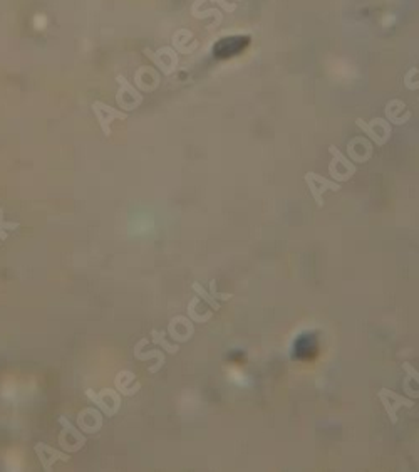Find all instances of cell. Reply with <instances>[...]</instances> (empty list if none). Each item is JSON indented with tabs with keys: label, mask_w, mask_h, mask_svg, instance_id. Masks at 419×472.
<instances>
[{
	"label": "cell",
	"mask_w": 419,
	"mask_h": 472,
	"mask_svg": "<svg viewBox=\"0 0 419 472\" xmlns=\"http://www.w3.org/2000/svg\"><path fill=\"white\" fill-rule=\"evenodd\" d=\"M402 368H404V371L407 373V376H409V378H414V380L419 383V371H416L409 363H402Z\"/></svg>",
	"instance_id": "17"
},
{
	"label": "cell",
	"mask_w": 419,
	"mask_h": 472,
	"mask_svg": "<svg viewBox=\"0 0 419 472\" xmlns=\"http://www.w3.org/2000/svg\"><path fill=\"white\" fill-rule=\"evenodd\" d=\"M305 182H307V185H308V190H310V194H312V197H313V200L317 202V205L319 207H324V199H322V194H321V190L317 188L316 186V182L310 178V177H307L305 175Z\"/></svg>",
	"instance_id": "14"
},
{
	"label": "cell",
	"mask_w": 419,
	"mask_h": 472,
	"mask_svg": "<svg viewBox=\"0 0 419 472\" xmlns=\"http://www.w3.org/2000/svg\"><path fill=\"white\" fill-rule=\"evenodd\" d=\"M356 124L359 126V128H361V130L364 131V133H366V135H367L369 138H371L372 141H376V145H377V146H382V145L386 143V140H384V138H381V136L377 135V131H374V130H372V126L369 124V123L362 121V119L359 118V119H356Z\"/></svg>",
	"instance_id": "12"
},
{
	"label": "cell",
	"mask_w": 419,
	"mask_h": 472,
	"mask_svg": "<svg viewBox=\"0 0 419 472\" xmlns=\"http://www.w3.org/2000/svg\"><path fill=\"white\" fill-rule=\"evenodd\" d=\"M217 2H218L220 5H223V9H225V10H230V12H233V10H235V5H228V4H225L223 0H217Z\"/></svg>",
	"instance_id": "18"
},
{
	"label": "cell",
	"mask_w": 419,
	"mask_h": 472,
	"mask_svg": "<svg viewBox=\"0 0 419 472\" xmlns=\"http://www.w3.org/2000/svg\"><path fill=\"white\" fill-rule=\"evenodd\" d=\"M77 427L81 429V432L86 433H96L101 430L102 427V417L101 412L97 408H84L77 417Z\"/></svg>",
	"instance_id": "6"
},
{
	"label": "cell",
	"mask_w": 419,
	"mask_h": 472,
	"mask_svg": "<svg viewBox=\"0 0 419 472\" xmlns=\"http://www.w3.org/2000/svg\"><path fill=\"white\" fill-rule=\"evenodd\" d=\"M34 451H36V454H37L39 460H41L42 469L46 470V472L52 470L54 464H56L57 460H62V462H69V459H71L69 454L60 452V451H57V449L47 446V444H44V442L36 444Z\"/></svg>",
	"instance_id": "5"
},
{
	"label": "cell",
	"mask_w": 419,
	"mask_h": 472,
	"mask_svg": "<svg viewBox=\"0 0 419 472\" xmlns=\"http://www.w3.org/2000/svg\"><path fill=\"white\" fill-rule=\"evenodd\" d=\"M134 356H136L137 360H141V361H146V360H151V358H158V363L154 365V366H151L150 373H156L164 365V355L161 353V350H153V351H148V353H141V351H137V353H134Z\"/></svg>",
	"instance_id": "8"
},
{
	"label": "cell",
	"mask_w": 419,
	"mask_h": 472,
	"mask_svg": "<svg viewBox=\"0 0 419 472\" xmlns=\"http://www.w3.org/2000/svg\"><path fill=\"white\" fill-rule=\"evenodd\" d=\"M151 339H153V343H156V344H159L164 351H168V353H178V344H171V343H168L166 341V334H164L163 331H158V329H153L151 331Z\"/></svg>",
	"instance_id": "9"
},
{
	"label": "cell",
	"mask_w": 419,
	"mask_h": 472,
	"mask_svg": "<svg viewBox=\"0 0 419 472\" xmlns=\"http://www.w3.org/2000/svg\"><path fill=\"white\" fill-rule=\"evenodd\" d=\"M134 380V373L131 371H121L118 376H116V388H118V392L121 395H126V397H131V395H134L137 390H139V385H136L134 388L133 387H128L129 382Z\"/></svg>",
	"instance_id": "7"
},
{
	"label": "cell",
	"mask_w": 419,
	"mask_h": 472,
	"mask_svg": "<svg viewBox=\"0 0 419 472\" xmlns=\"http://www.w3.org/2000/svg\"><path fill=\"white\" fill-rule=\"evenodd\" d=\"M0 229H4V230H15V229H19L17 222H7V221H5L2 208H0Z\"/></svg>",
	"instance_id": "15"
},
{
	"label": "cell",
	"mask_w": 419,
	"mask_h": 472,
	"mask_svg": "<svg viewBox=\"0 0 419 472\" xmlns=\"http://www.w3.org/2000/svg\"><path fill=\"white\" fill-rule=\"evenodd\" d=\"M86 397L91 400V402L96 403V407L106 414L108 417H114L121 408V397L116 390H111V388H104L99 393H94L92 390H86Z\"/></svg>",
	"instance_id": "2"
},
{
	"label": "cell",
	"mask_w": 419,
	"mask_h": 472,
	"mask_svg": "<svg viewBox=\"0 0 419 472\" xmlns=\"http://www.w3.org/2000/svg\"><path fill=\"white\" fill-rule=\"evenodd\" d=\"M62 430L59 433V446L67 452H77L86 446V437L79 427H74L65 417H59Z\"/></svg>",
	"instance_id": "1"
},
{
	"label": "cell",
	"mask_w": 419,
	"mask_h": 472,
	"mask_svg": "<svg viewBox=\"0 0 419 472\" xmlns=\"http://www.w3.org/2000/svg\"><path fill=\"white\" fill-rule=\"evenodd\" d=\"M193 291H196V293L201 296V299H205L206 303H208L209 306H212V308H213L215 311H218V309H220V304H218V301L215 299L212 294H208L206 291L203 289V286H201L200 282H195V284H193Z\"/></svg>",
	"instance_id": "13"
},
{
	"label": "cell",
	"mask_w": 419,
	"mask_h": 472,
	"mask_svg": "<svg viewBox=\"0 0 419 472\" xmlns=\"http://www.w3.org/2000/svg\"><path fill=\"white\" fill-rule=\"evenodd\" d=\"M209 291H212V296L215 299H222V301H228L231 296L230 294H222V293H218L217 291V281H212L209 282Z\"/></svg>",
	"instance_id": "16"
},
{
	"label": "cell",
	"mask_w": 419,
	"mask_h": 472,
	"mask_svg": "<svg viewBox=\"0 0 419 472\" xmlns=\"http://www.w3.org/2000/svg\"><path fill=\"white\" fill-rule=\"evenodd\" d=\"M307 177H310V178L313 180V182L321 185V188H319V190H321V194H324L325 190H334V192L340 190V185H339V183L330 182V180L324 178L322 175H319V173H316V172H308V173H307Z\"/></svg>",
	"instance_id": "10"
},
{
	"label": "cell",
	"mask_w": 419,
	"mask_h": 472,
	"mask_svg": "<svg viewBox=\"0 0 419 472\" xmlns=\"http://www.w3.org/2000/svg\"><path fill=\"white\" fill-rule=\"evenodd\" d=\"M92 111H94L97 123H99V126H101L102 133L106 136L111 135V123L114 121V119H126L128 118V114L126 113H121L116 108H111V106H108V104H104L102 101H96L94 104H92Z\"/></svg>",
	"instance_id": "4"
},
{
	"label": "cell",
	"mask_w": 419,
	"mask_h": 472,
	"mask_svg": "<svg viewBox=\"0 0 419 472\" xmlns=\"http://www.w3.org/2000/svg\"><path fill=\"white\" fill-rule=\"evenodd\" d=\"M7 237H9V232H7V230L0 229V240L4 242V240H7Z\"/></svg>",
	"instance_id": "19"
},
{
	"label": "cell",
	"mask_w": 419,
	"mask_h": 472,
	"mask_svg": "<svg viewBox=\"0 0 419 472\" xmlns=\"http://www.w3.org/2000/svg\"><path fill=\"white\" fill-rule=\"evenodd\" d=\"M329 151H330V155L334 156V160H335V162H339L340 165H344L345 170H347V173H349L351 177L356 173V165L352 163V162L347 160V158H345V156L342 155V153H340V151H339L337 148H335L334 145H332V146H329Z\"/></svg>",
	"instance_id": "11"
},
{
	"label": "cell",
	"mask_w": 419,
	"mask_h": 472,
	"mask_svg": "<svg viewBox=\"0 0 419 472\" xmlns=\"http://www.w3.org/2000/svg\"><path fill=\"white\" fill-rule=\"evenodd\" d=\"M379 400L382 402L386 412H388L391 424H396V422H398V410L401 407H407V408L414 407V402H412V400L404 398L402 395H398L396 392L389 390V388H382L381 393H379Z\"/></svg>",
	"instance_id": "3"
}]
</instances>
